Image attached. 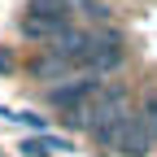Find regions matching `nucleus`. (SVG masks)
<instances>
[{
    "label": "nucleus",
    "instance_id": "nucleus-1",
    "mask_svg": "<svg viewBox=\"0 0 157 157\" xmlns=\"http://www.w3.org/2000/svg\"><path fill=\"white\" fill-rule=\"evenodd\" d=\"M70 9H74V0H26L22 35H26V39H44V44H52V39L70 26Z\"/></svg>",
    "mask_w": 157,
    "mask_h": 157
},
{
    "label": "nucleus",
    "instance_id": "nucleus-2",
    "mask_svg": "<svg viewBox=\"0 0 157 157\" xmlns=\"http://www.w3.org/2000/svg\"><path fill=\"white\" fill-rule=\"evenodd\" d=\"M101 74H83V78H66V83L48 87V105L52 109H74V105H92L96 92H101Z\"/></svg>",
    "mask_w": 157,
    "mask_h": 157
},
{
    "label": "nucleus",
    "instance_id": "nucleus-3",
    "mask_svg": "<svg viewBox=\"0 0 157 157\" xmlns=\"http://www.w3.org/2000/svg\"><path fill=\"white\" fill-rule=\"evenodd\" d=\"M122 66V39L113 31H96L92 35V74H109Z\"/></svg>",
    "mask_w": 157,
    "mask_h": 157
},
{
    "label": "nucleus",
    "instance_id": "nucleus-4",
    "mask_svg": "<svg viewBox=\"0 0 157 157\" xmlns=\"http://www.w3.org/2000/svg\"><path fill=\"white\" fill-rule=\"evenodd\" d=\"M127 131H131V113L109 118V122H96V127H92V140H96V148H101L105 157H113V153H122Z\"/></svg>",
    "mask_w": 157,
    "mask_h": 157
},
{
    "label": "nucleus",
    "instance_id": "nucleus-5",
    "mask_svg": "<svg viewBox=\"0 0 157 157\" xmlns=\"http://www.w3.org/2000/svg\"><path fill=\"white\" fill-rule=\"evenodd\" d=\"M157 148V131L144 122V118H131V131L122 140V157H148Z\"/></svg>",
    "mask_w": 157,
    "mask_h": 157
},
{
    "label": "nucleus",
    "instance_id": "nucleus-6",
    "mask_svg": "<svg viewBox=\"0 0 157 157\" xmlns=\"http://www.w3.org/2000/svg\"><path fill=\"white\" fill-rule=\"evenodd\" d=\"M31 74L35 78H61V83H66V78L74 74V66L66 61V57H57V52H35V61H31Z\"/></svg>",
    "mask_w": 157,
    "mask_h": 157
},
{
    "label": "nucleus",
    "instance_id": "nucleus-7",
    "mask_svg": "<svg viewBox=\"0 0 157 157\" xmlns=\"http://www.w3.org/2000/svg\"><path fill=\"white\" fill-rule=\"evenodd\" d=\"M22 153H26V157H48V153H70V140H57V135H31V140H22Z\"/></svg>",
    "mask_w": 157,
    "mask_h": 157
},
{
    "label": "nucleus",
    "instance_id": "nucleus-8",
    "mask_svg": "<svg viewBox=\"0 0 157 157\" xmlns=\"http://www.w3.org/2000/svg\"><path fill=\"white\" fill-rule=\"evenodd\" d=\"M140 118H144V122L157 131V92H153V96H144V105H140Z\"/></svg>",
    "mask_w": 157,
    "mask_h": 157
},
{
    "label": "nucleus",
    "instance_id": "nucleus-9",
    "mask_svg": "<svg viewBox=\"0 0 157 157\" xmlns=\"http://www.w3.org/2000/svg\"><path fill=\"white\" fill-rule=\"evenodd\" d=\"M5 118L9 122H22V127H39V131L48 127V118H35V113H5Z\"/></svg>",
    "mask_w": 157,
    "mask_h": 157
},
{
    "label": "nucleus",
    "instance_id": "nucleus-10",
    "mask_svg": "<svg viewBox=\"0 0 157 157\" xmlns=\"http://www.w3.org/2000/svg\"><path fill=\"white\" fill-rule=\"evenodd\" d=\"M74 9H83L92 17H105V5H101V0H74Z\"/></svg>",
    "mask_w": 157,
    "mask_h": 157
},
{
    "label": "nucleus",
    "instance_id": "nucleus-11",
    "mask_svg": "<svg viewBox=\"0 0 157 157\" xmlns=\"http://www.w3.org/2000/svg\"><path fill=\"white\" fill-rule=\"evenodd\" d=\"M0 74H13V52L0 48Z\"/></svg>",
    "mask_w": 157,
    "mask_h": 157
}]
</instances>
